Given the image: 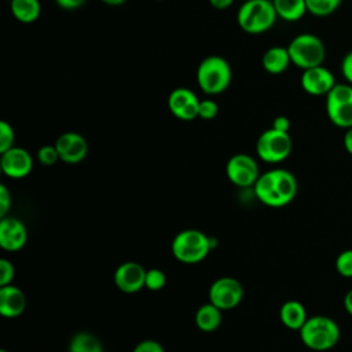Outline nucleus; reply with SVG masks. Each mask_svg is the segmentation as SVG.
<instances>
[{
    "label": "nucleus",
    "instance_id": "1",
    "mask_svg": "<svg viewBox=\"0 0 352 352\" xmlns=\"http://www.w3.org/2000/svg\"><path fill=\"white\" fill-rule=\"evenodd\" d=\"M256 197L267 206L280 208L293 201L297 194V180L286 169H272L260 175L253 186Z\"/></svg>",
    "mask_w": 352,
    "mask_h": 352
},
{
    "label": "nucleus",
    "instance_id": "2",
    "mask_svg": "<svg viewBox=\"0 0 352 352\" xmlns=\"http://www.w3.org/2000/svg\"><path fill=\"white\" fill-rule=\"evenodd\" d=\"M302 344L312 351L323 352L334 348L341 337L338 323L324 315H315L307 319L298 330Z\"/></svg>",
    "mask_w": 352,
    "mask_h": 352
},
{
    "label": "nucleus",
    "instance_id": "3",
    "mask_svg": "<svg viewBox=\"0 0 352 352\" xmlns=\"http://www.w3.org/2000/svg\"><path fill=\"white\" fill-rule=\"evenodd\" d=\"M272 0H245L236 12L238 26L249 34H261L276 22Z\"/></svg>",
    "mask_w": 352,
    "mask_h": 352
},
{
    "label": "nucleus",
    "instance_id": "4",
    "mask_svg": "<svg viewBox=\"0 0 352 352\" xmlns=\"http://www.w3.org/2000/svg\"><path fill=\"white\" fill-rule=\"evenodd\" d=\"M231 80V66L219 55H209L198 65L197 82L201 91L206 95H219L224 92L230 87Z\"/></svg>",
    "mask_w": 352,
    "mask_h": 352
},
{
    "label": "nucleus",
    "instance_id": "5",
    "mask_svg": "<svg viewBox=\"0 0 352 352\" xmlns=\"http://www.w3.org/2000/svg\"><path fill=\"white\" fill-rule=\"evenodd\" d=\"M292 63L305 70L320 66L326 56L323 41L312 33H301L296 36L287 45Z\"/></svg>",
    "mask_w": 352,
    "mask_h": 352
},
{
    "label": "nucleus",
    "instance_id": "6",
    "mask_svg": "<svg viewBox=\"0 0 352 352\" xmlns=\"http://www.w3.org/2000/svg\"><path fill=\"white\" fill-rule=\"evenodd\" d=\"M210 239L198 230H184L172 242V253L176 260L184 264L202 261L210 250Z\"/></svg>",
    "mask_w": 352,
    "mask_h": 352
},
{
    "label": "nucleus",
    "instance_id": "7",
    "mask_svg": "<svg viewBox=\"0 0 352 352\" xmlns=\"http://www.w3.org/2000/svg\"><path fill=\"white\" fill-rule=\"evenodd\" d=\"M326 113L333 125L348 129L352 126V85L336 84L326 95Z\"/></svg>",
    "mask_w": 352,
    "mask_h": 352
},
{
    "label": "nucleus",
    "instance_id": "8",
    "mask_svg": "<svg viewBox=\"0 0 352 352\" xmlns=\"http://www.w3.org/2000/svg\"><path fill=\"white\" fill-rule=\"evenodd\" d=\"M293 148L289 132H280L274 128L264 131L256 143L257 155L270 164H276L286 160Z\"/></svg>",
    "mask_w": 352,
    "mask_h": 352
},
{
    "label": "nucleus",
    "instance_id": "9",
    "mask_svg": "<svg viewBox=\"0 0 352 352\" xmlns=\"http://www.w3.org/2000/svg\"><path fill=\"white\" fill-rule=\"evenodd\" d=\"M243 297V287L241 282L231 276L216 279L209 287V301L221 311L236 307Z\"/></svg>",
    "mask_w": 352,
    "mask_h": 352
},
{
    "label": "nucleus",
    "instance_id": "10",
    "mask_svg": "<svg viewBox=\"0 0 352 352\" xmlns=\"http://www.w3.org/2000/svg\"><path fill=\"white\" fill-rule=\"evenodd\" d=\"M228 180L238 187H250L258 179V166L256 160L248 154L232 155L226 165Z\"/></svg>",
    "mask_w": 352,
    "mask_h": 352
},
{
    "label": "nucleus",
    "instance_id": "11",
    "mask_svg": "<svg viewBox=\"0 0 352 352\" xmlns=\"http://www.w3.org/2000/svg\"><path fill=\"white\" fill-rule=\"evenodd\" d=\"M168 107L176 118L183 121H191L198 117L199 99L188 88H175L169 94Z\"/></svg>",
    "mask_w": 352,
    "mask_h": 352
},
{
    "label": "nucleus",
    "instance_id": "12",
    "mask_svg": "<svg viewBox=\"0 0 352 352\" xmlns=\"http://www.w3.org/2000/svg\"><path fill=\"white\" fill-rule=\"evenodd\" d=\"M300 84L307 94L314 96H322L327 95L337 82L334 74L320 65L302 70Z\"/></svg>",
    "mask_w": 352,
    "mask_h": 352
},
{
    "label": "nucleus",
    "instance_id": "13",
    "mask_svg": "<svg viewBox=\"0 0 352 352\" xmlns=\"http://www.w3.org/2000/svg\"><path fill=\"white\" fill-rule=\"evenodd\" d=\"M55 147L60 161L66 164H78L88 154V143L85 138L77 132L62 133L56 139Z\"/></svg>",
    "mask_w": 352,
    "mask_h": 352
},
{
    "label": "nucleus",
    "instance_id": "14",
    "mask_svg": "<svg viewBox=\"0 0 352 352\" xmlns=\"http://www.w3.org/2000/svg\"><path fill=\"white\" fill-rule=\"evenodd\" d=\"M0 165L6 176L11 179H21L30 173L33 168V160L28 150L14 146L1 153Z\"/></svg>",
    "mask_w": 352,
    "mask_h": 352
},
{
    "label": "nucleus",
    "instance_id": "15",
    "mask_svg": "<svg viewBox=\"0 0 352 352\" xmlns=\"http://www.w3.org/2000/svg\"><path fill=\"white\" fill-rule=\"evenodd\" d=\"M28 239L25 224L11 216H4L0 220V246L7 252H16L22 249Z\"/></svg>",
    "mask_w": 352,
    "mask_h": 352
},
{
    "label": "nucleus",
    "instance_id": "16",
    "mask_svg": "<svg viewBox=\"0 0 352 352\" xmlns=\"http://www.w3.org/2000/svg\"><path fill=\"white\" fill-rule=\"evenodd\" d=\"M146 271L139 263H122L114 272V283L124 293H136L144 287Z\"/></svg>",
    "mask_w": 352,
    "mask_h": 352
},
{
    "label": "nucleus",
    "instance_id": "17",
    "mask_svg": "<svg viewBox=\"0 0 352 352\" xmlns=\"http://www.w3.org/2000/svg\"><path fill=\"white\" fill-rule=\"evenodd\" d=\"M26 307V297L23 292L14 286H0V315L4 318H16L23 314Z\"/></svg>",
    "mask_w": 352,
    "mask_h": 352
},
{
    "label": "nucleus",
    "instance_id": "18",
    "mask_svg": "<svg viewBox=\"0 0 352 352\" xmlns=\"http://www.w3.org/2000/svg\"><path fill=\"white\" fill-rule=\"evenodd\" d=\"M292 59L287 51V47H271L268 48L261 58V65L264 70L270 74H280L287 70Z\"/></svg>",
    "mask_w": 352,
    "mask_h": 352
},
{
    "label": "nucleus",
    "instance_id": "19",
    "mask_svg": "<svg viewBox=\"0 0 352 352\" xmlns=\"http://www.w3.org/2000/svg\"><path fill=\"white\" fill-rule=\"evenodd\" d=\"M279 318L282 324L290 330H300L308 319L305 307L297 300L283 302L279 309Z\"/></svg>",
    "mask_w": 352,
    "mask_h": 352
},
{
    "label": "nucleus",
    "instance_id": "20",
    "mask_svg": "<svg viewBox=\"0 0 352 352\" xmlns=\"http://www.w3.org/2000/svg\"><path fill=\"white\" fill-rule=\"evenodd\" d=\"M221 323V309L212 304L201 305L195 312V324L202 331H213Z\"/></svg>",
    "mask_w": 352,
    "mask_h": 352
},
{
    "label": "nucleus",
    "instance_id": "21",
    "mask_svg": "<svg viewBox=\"0 0 352 352\" xmlns=\"http://www.w3.org/2000/svg\"><path fill=\"white\" fill-rule=\"evenodd\" d=\"M10 8L14 18L22 23L36 22L41 12L38 0H11Z\"/></svg>",
    "mask_w": 352,
    "mask_h": 352
},
{
    "label": "nucleus",
    "instance_id": "22",
    "mask_svg": "<svg viewBox=\"0 0 352 352\" xmlns=\"http://www.w3.org/2000/svg\"><path fill=\"white\" fill-rule=\"evenodd\" d=\"M272 4L278 16L287 22L298 21L308 12L305 0H272Z\"/></svg>",
    "mask_w": 352,
    "mask_h": 352
},
{
    "label": "nucleus",
    "instance_id": "23",
    "mask_svg": "<svg viewBox=\"0 0 352 352\" xmlns=\"http://www.w3.org/2000/svg\"><path fill=\"white\" fill-rule=\"evenodd\" d=\"M69 352H103V346L96 336L82 331L72 338Z\"/></svg>",
    "mask_w": 352,
    "mask_h": 352
},
{
    "label": "nucleus",
    "instance_id": "24",
    "mask_svg": "<svg viewBox=\"0 0 352 352\" xmlns=\"http://www.w3.org/2000/svg\"><path fill=\"white\" fill-rule=\"evenodd\" d=\"M342 0H305L307 10L315 16H327L333 14Z\"/></svg>",
    "mask_w": 352,
    "mask_h": 352
},
{
    "label": "nucleus",
    "instance_id": "25",
    "mask_svg": "<svg viewBox=\"0 0 352 352\" xmlns=\"http://www.w3.org/2000/svg\"><path fill=\"white\" fill-rule=\"evenodd\" d=\"M166 283V275L158 270V268H151L146 271V280H144V287L148 290H161Z\"/></svg>",
    "mask_w": 352,
    "mask_h": 352
},
{
    "label": "nucleus",
    "instance_id": "26",
    "mask_svg": "<svg viewBox=\"0 0 352 352\" xmlns=\"http://www.w3.org/2000/svg\"><path fill=\"white\" fill-rule=\"evenodd\" d=\"M336 271L344 278H352V249L342 250L337 256Z\"/></svg>",
    "mask_w": 352,
    "mask_h": 352
},
{
    "label": "nucleus",
    "instance_id": "27",
    "mask_svg": "<svg viewBox=\"0 0 352 352\" xmlns=\"http://www.w3.org/2000/svg\"><path fill=\"white\" fill-rule=\"evenodd\" d=\"M15 132L7 121H0V154L14 147Z\"/></svg>",
    "mask_w": 352,
    "mask_h": 352
},
{
    "label": "nucleus",
    "instance_id": "28",
    "mask_svg": "<svg viewBox=\"0 0 352 352\" xmlns=\"http://www.w3.org/2000/svg\"><path fill=\"white\" fill-rule=\"evenodd\" d=\"M37 160H38L40 164H43L45 166H51V165L56 164L60 158H59V154H58V150H56L55 144L54 146L45 144V146L38 148Z\"/></svg>",
    "mask_w": 352,
    "mask_h": 352
},
{
    "label": "nucleus",
    "instance_id": "29",
    "mask_svg": "<svg viewBox=\"0 0 352 352\" xmlns=\"http://www.w3.org/2000/svg\"><path fill=\"white\" fill-rule=\"evenodd\" d=\"M217 113H219V106L214 100H212V99L199 100L198 117H201L202 120H212L217 116Z\"/></svg>",
    "mask_w": 352,
    "mask_h": 352
},
{
    "label": "nucleus",
    "instance_id": "30",
    "mask_svg": "<svg viewBox=\"0 0 352 352\" xmlns=\"http://www.w3.org/2000/svg\"><path fill=\"white\" fill-rule=\"evenodd\" d=\"M14 275H15L14 264L7 258H1L0 260V286L10 285L11 280L14 279Z\"/></svg>",
    "mask_w": 352,
    "mask_h": 352
},
{
    "label": "nucleus",
    "instance_id": "31",
    "mask_svg": "<svg viewBox=\"0 0 352 352\" xmlns=\"http://www.w3.org/2000/svg\"><path fill=\"white\" fill-rule=\"evenodd\" d=\"M132 352H165L162 345L154 340H144L139 342Z\"/></svg>",
    "mask_w": 352,
    "mask_h": 352
},
{
    "label": "nucleus",
    "instance_id": "32",
    "mask_svg": "<svg viewBox=\"0 0 352 352\" xmlns=\"http://www.w3.org/2000/svg\"><path fill=\"white\" fill-rule=\"evenodd\" d=\"M10 208H11L10 191L4 184H1L0 186V216L1 217L7 216V212H8Z\"/></svg>",
    "mask_w": 352,
    "mask_h": 352
},
{
    "label": "nucleus",
    "instance_id": "33",
    "mask_svg": "<svg viewBox=\"0 0 352 352\" xmlns=\"http://www.w3.org/2000/svg\"><path fill=\"white\" fill-rule=\"evenodd\" d=\"M341 73L348 84L352 85V51H349L341 62Z\"/></svg>",
    "mask_w": 352,
    "mask_h": 352
},
{
    "label": "nucleus",
    "instance_id": "34",
    "mask_svg": "<svg viewBox=\"0 0 352 352\" xmlns=\"http://www.w3.org/2000/svg\"><path fill=\"white\" fill-rule=\"evenodd\" d=\"M271 128H274L276 131H280V132H289V129H290V120L286 116H278V117L274 118Z\"/></svg>",
    "mask_w": 352,
    "mask_h": 352
},
{
    "label": "nucleus",
    "instance_id": "35",
    "mask_svg": "<svg viewBox=\"0 0 352 352\" xmlns=\"http://www.w3.org/2000/svg\"><path fill=\"white\" fill-rule=\"evenodd\" d=\"M87 0H55V3L63 10H76L85 4Z\"/></svg>",
    "mask_w": 352,
    "mask_h": 352
},
{
    "label": "nucleus",
    "instance_id": "36",
    "mask_svg": "<svg viewBox=\"0 0 352 352\" xmlns=\"http://www.w3.org/2000/svg\"><path fill=\"white\" fill-rule=\"evenodd\" d=\"M342 144H344V148L346 150V153L352 155V126L345 129V133L342 138Z\"/></svg>",
    "mask_w": 352,
    "mask_h": 352
},
{
    "label": "nucleus",
    "instance_id": "37",
    "mask_svg": "<svg viewBox=\"0 0 352 352\" xmlns=\"http://www.w3.org/2000/svg\"><path fill=\"white\" fill-rule=\"evenodd\" d=\"M209 3L216 10H226L234 3V0H209Z\"/></svg>",
    "mask_w": 352,
    "mask_h": 352
},
{
    "label": "nucleus",
    "instance_id": "38",
    "mask_svg": "<svg viewBox=\"0 0 352 352\" xmlns=\"http://www.w3.org/2000/svg\"><path fill=\"white\" fill-rule=\"evenodd\" d=\"M344 308L349 316H352V289H349L344 297Z\"/></svg>",
    "mask_w": 352,
    "mask_h": 352
},
{
    "label": "nucleus",
    "instance_id": "39",
    "mask_svg": "<svg viewBox=\"0 0 352 352\" xmlns=\"http://www.w3.org/2000/svg\"><path fill=\"white\" fill-rule=\"evenodd\" d=\"M104 4L107 6H121L124 4L126 0H102Z\"/></svg>",
    "mask_w": 352,
    "mask_h": 352
},
{
    "label": "nucleus",
    "instance_id": "40",
    "mask_svg": "<svg viewBox=\"0 0 352 352\" xmlns=\"http://www.w3.org/2000/svg\"><path fill=\"white\" fill-rule=\"evenodd\" d=\"M0 352H8V351H6V349H1V351H0Z\"/></svg>",
    "mask_w": 352,
    "mask_h": 352
}]
</instances>
